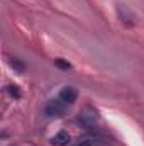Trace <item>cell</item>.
Instances as JSON below:
<instances>
[{
	"mask_svg": "<svg viewBox=\"0 0 144 146\" xmlns=\"http://www.w3.org/2000/svg\"><path fill=\"white\" fill-rule=\"evenodd\" d=\"M66 109V104L58 97V99H51V100H48L46 102V106H44V114L48 115V117H58V115H61L63 112Z\"/></svg>",
	"mask_w": 144,
	"mask_h": 146,
	"instance_id": "1",
	"label": "cell"
},
{
	"mask_svg": "<svg viewBox=\"0 0 144 146\" xmlns=\"http://www.w3.org/2000/svg\"><path fill=\"white\" fill-rule=\"evenodd\" d=\"M97 121H98V112L95 109H90V107H87L83 112H80V115H78V122L81 126H85V127L95 126Z\"/></svg>",
	"mask_w": 144,
	"mask_h": 146,
	"instance_id": "2",
	"label": "cell"
},
{
	"mask_svg": "<svg viewBox=\"0 0 144 146\" xmlns=\"http://www.w3.org/2000/svg\"><path fill=\"white\" fill-rule=\"evenodd\" d=\"M66 106H71L76 102V99H78V92H76V88L75 87H70V85H66V87H63L61 88V92H59V95H58Z\"/></svg>",
	"mask_w": 144,
	"mask_h": 146,
	"instance_id": "3",
	"label": "cell"
},
{
	"mask_svg": "<svg viewBox=\"0 0 144 146\" xmlns=\"http://www.w3.org/2000/svg\"><path fill=\"white\" fill-rule=\"evenodd\" d=\"M76 146H110V143H108V139L95 134V136H87V138L80 139Z\"/></svg>",
	"mask_w": 144,
	"mask_h": 146,
	"instance_id": "4",
	"label": "cell"
},
{
	"mask_svg": "<svg viewBox=\"0 0 144 146\" xmlns=\"http://www.w3.org/2000/svg\"><path fill=\"white\" fill-rule=\"evenodd\" d=\"M117 12H119V17H120V21L126 24V26H134L136 24V17H134V14L132 12H129L124 5H117Z\"/></svg>",
	"mask_w": 144,
	"mask_h": 146,
	"instance_id": "5",
	"label": "cell"
},
{
	"mask_svg": "<svg viewBox=\"0 0 144 146\" xmlns=\"http://www.w3.org/2000/svg\"><path fill=\"white\" fill-rule=\"evenodd\" d=\"M70 134L66 133V131H59L58 134H54L53 138H51V145L53 146H68L70 145Z\"/></svg>",
	"mask_w": 144,
	"mask_h": 146,
	"instance_id": "6",
	"label": "cell"
},
{
	"mask_svg": "<svg viewBox=\"0 0 144 146\" xmlns=\"http://www.w3.org/2000/svg\"><path fill=\"white\" fill-rule=\"evenodd\" d=\"M9 63H10V66H12V68H15L17 72H24V65H22L17 58H10V60H9Z\"/></svg>",
	"mask_w": 144,
	"mask_h": 146,
	"instance_id": "7",
	"label": "cell"
},
{
	"mask_svg": "<svg viewBox=\"0 0 144 146\" xmlns=\"http://www.w3.org/2000/svg\"><path fill=\"white\" fill-rule=\"evenodd\" d=\"M7 92H9L12 97H15V99L20 97V92H19V88H17L15 85H7Z\"/></svg>",
	"mask_w": 144,
	"mask_h": 146,
	"instance_id": "8",
	"label": "cell"
},
{
	"mask_svg": "<svg viewBox=\"0 0 144 146\" xmlns=\"http://www.w3.org/2000/svg\"><path fill=\"white\" fill-rule=\"evenodd\" d=\"M54 63H56V66H58V68H63V70H68V68H70V63H66V61H63L61 58H59V60H56Z\"/></svg>",
	"mask_w": 144,
	"mask_h": 146,
	"instance_id": "9",
	"label": "cell"
}]
</instances>
